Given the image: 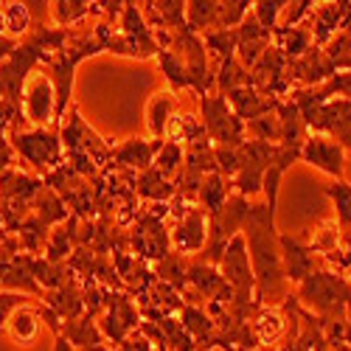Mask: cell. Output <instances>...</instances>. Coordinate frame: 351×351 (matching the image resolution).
<instances>
[{"mask_svg": "<svg viewBox=\"0 0 351 351\" xmlns=\"http://www.w3.org/2000/svg\"><path fill=\"white\" fill-rule=\"evenodd\" d=\"M276 206L278 202H265V206H250L247 219L242 225V237L247 245L250 267L256 278V295L265 304L278 298L284 292V267H281V245L276 233Z\"/></svg>", "mask_w": 351, "mask_h": 351, "instance_id": "1", "label": "cell"}, {"mask_svg": "<svg viewBox=\"0 0 351 351\" xmlns=\"http://www.w3.org/2000/svg\"><path fill=\"white\" fill-rule=\"evenodd\" d=\"M295 298L320 320H340L346 317L348 304H351V281H346L337 273L320 270L301 281V289Z\"/></svg>", "mask_w": 351, "mask_h": 351, "instance_id": "2", "label": "cell"}, {"mask_svg": "<svg viewBox=\"0 0 351 351\" xmlns=\"http://www.w3.org/2000/svg\"><path fill=\"white\" fill-rule=\"evenodd\" d=\"M12 149L43 174L60 169L62 155H65L60 135L53 130H43V127H34V130L20 127L17 132H12Z\"/></svg>", "mask_w": 351, "mask_h": 351, "instance_id": "3", "label": "cell"}, {"mask_svg": "<svg viewBox=\"0 0 351 351\" xmlns=\"http://www.w3.org/2000/svg\"><path fill=\"white\" fill-rule=\"evenodd\" d=\"M202 127H206L208 141H217V146H242L245 143V121L230 110L225 96H202Z\"/></svg>", "mask_w": 351, "mask_h": 351, "instance_id": "4", "label": "cell"}, {"mask_svg": "<svg viewBox=\"0 0 351 351\" xmlns=\"http://www.w3.org/2000/svg\"><path fill=\"white\" fill-rule=\"evenodd\" d=\"M130 237V250L135 258L141 261H158L166 258L171 253V237H169V228H166V219H158L152 214L141 211V217L135 219L132 230L127 233Z\"/></svg>", "mask_w": 351, "mask_h": 351, "instance_id": "5", "label": "cell"}, {"mask_svg": "<svg viewBox=\"0 0 351 351\" xmlns=\"http://www.w3.org/2000/svg\"><path fill=\"white\" fill-rule=\"evenodd\" d=\"M138 326H141V312H138L135 301L121 289H110L101 320H99L104 340H112V346H121L132 332H138Z\"/></svg>", "mask_w": 351, "mask_h": 351, "instance_id": "6", "label": "cell"}, {"mask_svg": "<svg viewBox=\"0 0 351 351\" xmlns=\"http://www.w3.org/2000/svg\"><path fill=\"white\" fill-rule=\"evenodd\" d=\"M306 132L312 135H326L343 149L351 152V101L346 99H329L320 104L312 115L304 119Z\"/></svg>", "mask_w": 351, "mask_h": 351, "instance_id": "7", "label": "cell"}, {"mask_svg": "<svg viewBox=\"0 0 351 351\" xmlns=\"http://www.w3.org/2000/svg\"><path fill=\"white\" fill-rule=\"evenodd\" d=\"M23 115L25 121H32L34 127H48L51 121L56 124V93L48 73H34L23 87Z\"/></svg>", "mask_w": 351, "mask_h": 351, "instance_id": "8", "label": "cell"}, {"mask_svg": "<svg viewBox=\"0 0 351 351\" xmlns=\"http://www.w3.org/2000/svg\"><path fill=\"white\" fill-rule=\"evenodd\" d=\"M171 237V247L180 256H191V253H202L208 239V214L199 206H191L180 219H174V225L169 228Z\"/></svg>", "mask_w": 351, "mask_h": 351, "instance_id": "9", "label": "cell"}, {"mask_svg": "<svg viewBox=\"0 0 351 351\" xmlns=\"http://www.w3.org/2000/svg\"><path fill=\"white\" fill-rule=\"evenodd\" d=\"M335 73L337 71L329 62V56L324 53V48H315V45L304 56H298V60L287 62V79H289V84L298 82L304 87H320V84H326Z\"/></svg>", "mask_w": 351, "mask_h": 351, "instance_id": "10", "label": "cell"}, {"mask_svg": "<svg viewBox=\"0 0 351 351\" xmlns=\"http://www.w3.org/2000/svg\"><path fill=\"white\" fill-rule=\"evenodd\" d=\"M166 141V138H163ZM163 141L158 138H149V141H143V138H130L119 146H112V169H124V171H146V169H152V160L155 155L160 152V146Z\"/></svg>", "mask_w": 351, "mask_h": 351, "instance_id": "11", "label": "cell"}, {"mask_svg": "<svg viewBox=\"0 0 351 351\" xmlns=\"http://www.w3.org/2000/svg\"><path fill=\"white\" fill-rule=\"evenodd\" d=\"M343 146L335 143L332 138L326 135H309L304 143H301V160L304 163H312L315 169L332 174V178H343Z\"/></svg>", "mask_w": 351, "mask_h": 351, "instance_id": "12", "label": "cell"}, {"mask_svg": "<svg viewBox=\"0 0 351 351\" xmlns=\"http://www.w3.org/2000/svg\"><path fill=\"white\" fill-rule=\"evenodd\" d=\"M278 245H281V267L287 281L301 284L315 273V253L306 242L295 237H278Z\"/></svg>", "mask_w": 351, "mask_h": 351, "instance_id": "13", "label": "cell"}, {"mask_svg": "<svg viewBox=\"0 0 351 351\" xmlns=\"http://www.w3.org/2000/svg\"><path fill=\"white\" fill-rule=\"evenodd\" d=\"M225 101L230 104V110L239 115V119L247 124L253 119H261V115H267V112H276L281 99H265L261 93H256L253 87H237V90H228L225 93Z\"/></svg>", "mask_w": 351, "mask_h": 351, "instance_id": "14", "label": "cell"}, {"mask_svg": "<svg viewBox=\"0 0 351 351\" xmlns=\"http://www.w3.org/2000/svg\"><path fill=\"white\" fill-rule=\"evenodd\" d=\"M43 304L62 320V324H68V320H76L79 315H84V301H82V287H79V278L60 287V289H51L43 295Z\"/></svg>", "mask_w": 351, "mask_h": 351, "instance_id": "15", "label": "cell"}, {"mask_svg": "<svg viewBox=\"0 0 351 351\" xmlns=\"http://www.w3.org/2000/svg\"><path fill=\"white\" fill-rule=\"evenodd\" d=\"M178 115V96L171 90H163V93H155L146 104V127H149V135L163 141L166 138V127L169 121Z\"/></svg>", "mask_w": 351, "mask_h": 351, "instance_id": "16", "label": "cell"}, {"mask_svg": "<svg viewBox=\"0 0 351 351\" xmlns=\"http://www.w3.org/2000/svg\"><path fill=\"white\" fill-rule=\"evenodd\" d=\"M250 329L256 335V343L258 346H273V343H281L284 332H287V312L284 309H267L261 306L253 320H250Z\"/></svg>", "mask_w": 351, "mask_h": 351, "instance_id": "17", "label": "cell"}, {"mask_svg": "<svg viewBox=\"0 0 351 351\" xmlns=\"http://www.w3.org/2000/svg\"><path fill=\"white\" fill-rule=\"evenodd\" d=\"M6 332L9 337L17 343V346H34L43 335V320H40V312L32 309V306H20L6 324Z\"/></svg>", "mask_w": 351, "mask_h": 351, "instance_id": "18", "label": "cell"}, {"mask_svg": "<svg viewBox=\"0 0 351 351\" xmlns=\"http://www.w3.org/2000/svg\"><path fill=\"white\" fill-rule=\"evenodd\" d=\"M62 337L76 348V351H84V348H93V346H104V335L96 324V317L90 315H79L76 320H68L62 324Z\"/></svg>", "mask_w": 351, "mask_h": 351, "instance_id": "19", "label": "cell"}, {"mask_svg": "<svg viewBox=\"0 0 351 351\" xmlns=\"http://www.w3.org/2000/svg\"><path fill=\"white\" fill-rule=\"evenodd\" d=\"M230 189L233 186H230L228 178H222L219 171H211L208 178H202V186L197 191V206L208 217H217L222 211V206H225V199L230 197Z\"/></svg>", "mask_w": 351, "mask_h": 351, "instance_id": "20", "label": "cell"}, {"mask_svg": "<svg viewBox=\"0 0 351 351\" xmlns=\"http://www.w3.org/2000/svg\"><path fill=\"white\" fill-rule=\"evenodd\" d=\"M276 119H278V130H281L278 146H301L306 141V127H304V119H301V110L292 99L278 104Z\"/></svg>", "mask_w": 351, "mask_h": 351, "instance_id": "21", "label": "cell"}, {"mask_svg": "<svg viewBox=\"0 0 351 351\" xmlns=\"http://www.w3.org/2000/svg\"><path fill=\"white\" fill-rule=\"evenodd\" d=\"M174 183L166 180L158 169H146L135 178V197L138 199H149V202H166L174 199Z\"/></svg>", "mask_w": 351, "mask_h": 351, "instance_id": "22", "label": "cell"}, {"mask_svg": "<svg viewBox=\"0 0 351 351\" xmlns=\"http://www.w3.org/2000/svg\"><path fill=\"white\" fill-rule=\"evenodd\" d=\"M273 40H276V48L287 56V62L298 60V56H304L315 43H312V32L301 23L295 28H276L273 32Z\"/></svg>", "mask_w": 351, "mask_h": 351, "instance_id": "23", "label": "cell"}, {"mask_svg": "<svg viewBox=\"0 0 351 351\" xmlns=\"http://www.w3.org/2000/svg\"><path fill=\"white\" fill-rule=\"evenodd\" d=\"M189 267H191V261L171 250L166 258H160L155 265V276H158V281L169 284L171 289H178L183 295V292L189 289Z\"/></svg>", "mask_w": 351, "mask_h": 351, "instance_id": "24", "label": "cell"}, {"mask_svg": "<svg viewBox=\"0 0 351 351\" xmlns=\"http://www.w3.org/2000/svg\"><path fill=\"white\" fill-rule=\"evenodd\" d=\"M202 138H208V135H206V127H202V119H197L194 112H178L166 127V141H174L180 146L183 143L191 146Z\"/></svg>", "mask_w": 351, "mask_h": 351, "instance_id": "25", "label": "cell"}, {"mask_svg": "<svg viewBox=\"0 0 351 351\" xmlns=\"http://www.w3.org/2000/svg\"><path fill=\"white\" fill-rule=\"evenodd\" d=\"M32 214H34V217H40L48 228H51V225H62V222L71 217V211H68V206L62 202V197L56 194V191H51L48 186H43V189H40V194L34 197Z\"/></svg>", "mask_w": 351, "mask_h": 351, "instance_id": "26", "label": "cell"}, {"mask_svg": "<svg viewBox=\"0 0 351 351\" xmlns=\"http://www.w3.org/2000/svg\"><path fill=\"white\" fill-rule=\"evenodd\" d=\"M14 233H17V239H20V250L28 253V256H37L40 250H45V242L51 237L48 225L40 217H34V214H28Z\"/></svg>", "mask_w": 351, "mask_h": 351, "instance_id": "27", "label": "cell"}, {"mask_svg": "<svg viewBox=\"0 0 351 351\" xmlns=\"http://www.w3.org/2000/svg\"><path fill=\"white\" fill-rule=\"evenodd\" d=\"M214 20H217V3L214 0H194V3H186V23L189 28L197 32H214Z\"/></svg>", "mask_w": 351, "mask_h": 351, "instance_id": "28", "label": "cell"}, {"mask_svg": "<svg viewBox=\"0 0 351 351\" xmlns=\"http://www.w3.org/2000/svg\"><path fill=\"white\" fill-rule=\"evenodd\" d=\"M152 169H158L166 180L174 183V178H178L180 169H183V146H180V143H174V141H163L160 152L155 155Z\"/></svg>", "mask_w": 351, "mask_h": 351, "instance_id": "29", "label": "cell"}, {"mask_svg": "<svg viewBox=\"0 0 351 351\" xmlns=\"http://www.w3.org/2000/svg\"><path fill=\"white\" fill-rule=\"evenodd\" d=\"M3 23H6V37L23 40L25 34H32V14H28L25 3H6L3 6Z\"/></svg>", "mask_w": 351, "mask_h": 351, "instance_id": "30", "label": "cell"}, {"mask_svg": "<svg viewBox=\"0 0 351 351\" xmlns=\"http://www.w3.org/2000/svg\"><path fill=\"white\" fill-rule=\"evenodd\" d=\"M51 12L56 20V28H65L90 17V3H84V0H60V3H51Z\"/></svg>", "mask_w": 351, "mask_h": 351, "instance_id": "31", "label": "cell"}, {"mask_svg": "<svg viewBox=\"0 0 351 351\" xmlns=\"http://www.w3.org/2000/svg\"><path fill=\"white\" fill-rule=\"evenodd\" d=\"M214 79H217V84H219L222 96H225L228 90H237V87H247V71L239 65L237 56H230V60H222V62H219V73H217Z\"/></svg>", "mask_w": 351, "mask_h": 351, "instance_id": "32", "label": "cell"}, {"mask_svg": "<svg viewBox=\"0 0 351 351\" xmlns=\"http://www.w3.org/2000/svg\"><path fill=\"white\" fill-rule=\"evenodd\" d=\"M158 62H160V68H163V73H166V79L171 84V90H186L189 87V73H186V68L180 62V56L171 53V51H158Z\"/></svg>", "mask_w": 351, "mask_h": 351, "instance_id": "33", "label": "cell"}, {"mask_svg": "<svg viewBox=\"0 0 351 351\" xmlns=\"http://www.w3.org/2000/svg\"><path fill=\"white\" fill-rule=\"evenodd\" d=\"M202 45L208 51H214L222 60H230V56H237V28H230V32H208L202 37Z\"/></svg>", "mask_w": 351, "mask_h": 351, "instance_id": "34", "label": "cell"}, {"mask_svg": "<svg viewBox=\"0 0 351 351\" xmlns=\"http://www.w3.org/2000/svg\"><path fill=\"white\" fill-rule=\"evenodd\" d=\"M245 130L253 132V141H281V130H278V119H276V112H267V115H261V119H253L245 124Z\"/></svg>", "mask_w": 351, "mask_h": 351, "instance_id": "35", "label": "cell"}, {"mask_svg": "<svg viewBox=\"0 0 351 351\" xmlns=\"http://www.w3.org/2000/svg\"><path fill=\"white\" fill-rule=\"evenodd\" d=\"M287 3H281V0H261V3H253V17L261 23V28H267V32H276L278 25V17L284 12Z\"/></svg>", "mask_w": 351, "mask_h": 351, "instance_id": "36", "label": "cell"}, {"mask_svg": "<svg viewBox=\"0 0 351 351\" xmlns=\"http://www.w3.org/2000/svg\"><path fill=\"white\" fill-rule=\"evenodd\" d=\"M20 306H28V304H25V295H20V292H6V289H0V332H6L9 317H12Z\"/></svg>", "mask_w": 351, "mask_h": 351, "instance_id": "37", "label": "cell"}, {"mask_svg": "<svg viewBox=\"0 0 351 351\" xmlns=\"http://www.w3.org/2000/svg\"><path fill=\"white\" fill-rule=\"evenodd\" d=\"M53 351H76V348H73V346H71V343H68V340L60 335V337L53 340Z\"/></svg>", "mask_w": 351, "mask_h": 351, "instance_id": "38", "label": "cell"}, {"mask_svg": "<svg viewBox=\"0 0 351 351\" xmlns=\"http://www.w3.org/2000/svg\"><path fill=\"white\" fill-rule=\"evenodd\" d=\"M324 351H351V346H346V343H337V346H329L326 343V348Z\"/></svg>", "mask_w": 351, "mask_h": 351, "instance_id": "39", "label": "cell"}]
</instances>
